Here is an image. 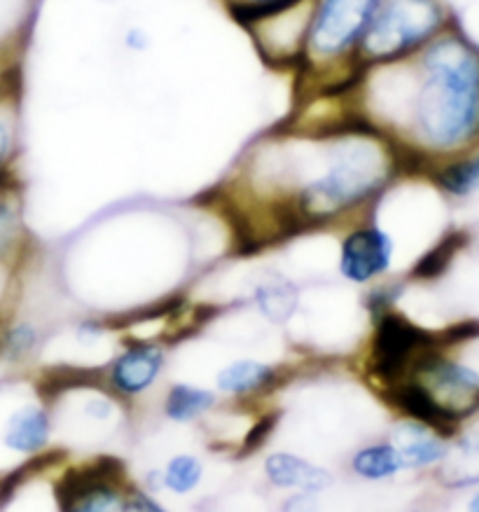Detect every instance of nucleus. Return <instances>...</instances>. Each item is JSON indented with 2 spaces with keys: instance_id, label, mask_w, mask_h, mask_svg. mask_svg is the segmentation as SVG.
Instances as JSON below:
<instances>
[{
  "instance_id": "f257e3e1",
  "label": "nucleus",
  "mask_w": 479,
  "mask_h": 512,
  "mask_svg": "<svg viewBox=\"0 0 479 512\" xmlns=\"http://www.w3.org/2000/svg\"><path fill=\"white\" fill-rule=\"evenodd\" d=\"M407 174L391 138L358 117L293 120L248 150L225 199L241 237L260 248L363 218Z\"/></svg>"
},
{
  "instance_id": "f03ea898",
  "label": "nucleus",
  "mask_w": 479,
  "mask_h": 512,
  "mask_svg": "<svg viewBox=\"0 0 479 512\" xmlns=\"http://www.w3.org/2000/svg\"><path fill=\"white\" fill-rule=\"evenodd\" d=\"M346 106L391 138L409 174H423L479 136V50L444 31L412 59L358 71Z\"/></svg>"
},
{
  "instance_id": "7ed1b4c3",
  "label": "nucleus",
  "mask_w": 479,
  "mask_h": 512,
  "mask_svg": "<svg viewBox=\"0 0 479 512\" xmlns=\"http://www.w3.org/2000/svg\"><path fill=\"white\" fill-rule=\"evenodd\" d=\"M381 0H311L302 64L295 73L302 101L344 96L358 78V47Z\"/></svg>"
},
{
  "instance_id": "20e7f679",
  "label": "nucleus",
  "mask_w": 479,
  "mask_h": 512,
  "mask_svg": "<svg viewBox=\"0 0 479 512\" xmlns=\"http://www.w3.org/2000/svg\"><path fill=\"white\" fill-rule=\"evenodd\" d=\"M447 24V10L440 0H381L360 40L358 71L412 59L447 31Z\"/></svg>"
},
{
  "instance_id": "39448f33",
  "label": "nucleus",
  "mask_w": 479,
  "mask_h": 512,
  "mask_svg": "<svg viewBox=\"0 0 479 512\" xmlns=\"http://www.w3.org/2000/svg\"><path fill=\"white\" fill-rule=\"evenodd\" d=\"M370 323L372 332L367 337L363 372L377 391L412 375L423 354L444 349L440 332L426 330L395 307L370 318Z\"/></svg>"
},
{
  "instance_id": "423d86ee",
  "label": "nucleus",
  "mask_w": 479,
  "mask_h": 512,
  "mask_svg": "<svg viewBox=\"0 0 479 512\" xmlns=\"http://www.w3.org/2000/svg\"><path fill=\"white\" fill-rule=\"evenodd\" d=\"M127 466L117 456H96L61 470L52 482L57 512H127L131 491Z\"/></svg>"
},
{
  "instance_id": "0eeeda50",
  "label": "nucleus",
  "mask_w": 479,
  "mask_h": 512,
  "mask_svg": "<svg viewBox=\"0 0 479 512\" xmlns=\"http://www.w3.org/2000/svg\"><path fill=\"white\" fill-rule=\"evenodd\" d=\"M398 241L374 209L346 225L337 244V274L351 286H374L395 267Z\"/></svg>"
},
{
  "instance_id": "6e6552de",
  "label": "nucleus",
  "mask_w": 479,
  "mask_h": 512,
  "mask_svg": "<svg viewBox=\"0 0 479 512\" xmlns=\"http://www.w3.org/2000/svg\"><path fill=\"white\" fill-rule=\"evenodd\" d=\"M3 398V391H0ZM5 410L0 412V449L17 459L29 461L43 456L52 449L54 410L43 398L38 386H33L29 396L12 393L10 400H3Z\"/></svg>"
},
{
  "instance_id": "1a4fd4ad",
  "label": "nucleus",
  "mask_w": 479,
  "mask_h": 512,
  "mask_svg": "<svg viewBox=\"0 0 479 512\" xmlns=\"http://www.w3.org/2000/svg\"><path fill=\"white\" fill-rule=\"evenodd\" d=\"M309 15L311 0H300L248 24L244 31L251 36L255 52L267 66L295 75L302 64L304 43H307Z\"/></svg>"
},
{
  "instance_id": "9d476101",
  "label": "nucleus",
  "mask_w": 479,
  "mask_h": 512,
  "mask_svg": "<svg viewBox=\"0 0 479 512\" xmlns=\"http://www.w3.org/2000/svg\"><path fill=\"white\" fill-rule=\"evenodd\" d=\"M166 347L155 339H124L122 349L103 365L101 384L122 403L148 396L166 370Z\"/></svg>"
},
{
  "instance_id": "9b49d317",
  "label": "nucleus",
  "mask_w": 479,
  "mask_h": 512,
  "mask_svg": "<svg viewBox=\"0 0 479 512\" xmlns=\"http://www.w3.org/2000/svg\"><path fill=\"white\" fill-rule=\"evenodd\" d=\"M379 393L381 398L386 400V405L391 407L393 412H398V417L426 424L428 428H433V431L444 435L447 440L454 438L458 428L463 424L456 414H451L447 407L428 391L426 384H421L419 379L414 377H407L398 384L386 386V389H381Z\"/></svg>"
},
{
  "instance_id": "f8f14e48",
  "label": "nucleus",
  "mask_w": 479,
  "mask_h": 512,
  "mask_svg": "<svg viewBox=\"0 0 479 512\" xmlns=\"http://www.w3.org/2000/svg\"><path fill=\"white\" fill-rule=\"evenodd\" d=\"M262 480L267 482V487L283 494L307 491V494L323 496L335 487L337 477L330 468L314 463L307 456L274 449L262 459Z\"/></svg>"
},
{
  "instance_id": "ddd939ff",
  "label": "nucleus",
  "mask_w": 479,
  "mask_h": 512,
  "mask_svg": "<svg viewBox=\"0 0 479 512\" xmlns=\"http://www.w3.org/2000/svg\"><path fill=\"white\" fill-rule=\"evenodd\" d=\"M386 438L398 449L407 470H433L447 459L449 440L426 424L398 417L386 433Z\"/></svg>"
},
{
  "instance_id": "4468645a",
  "label": "nucleus",
  "mask_w": 479,
  "mask_h": 512,
  "mask_svg": "<svg viewBox=\"0 0 479 512\" xmlns=\"http://www.w3.org/2000/svg\"><path fill=\"white\" fill-rule=\"evenodd\" d=\"M279 365L260 358H236L215 372V391L234 400H251L272 393L281 384Z\"/></svg>"
},
{
  "instance_id": "2eb2a0df",
  "label": "nucleus",
  "mask_w": 479,
  "mask_h": 512,
  "mask_svg": "<svg viewBox=\"0 0 479 512\" xmlns=\"http://www.w3.org/2000/svg\"><path fill=\"white\" fill-rule=\"evenodd\" d=\"M251 302L265 321L286 325L300 309V286L290 276L269 269L253 281Z\"/></svg>"
},
{
  "instance_id": "dca6fc26",
  "label": "nucleus",
  "mask_w": 479,
  "mask_h": 512,
  "mask_svg": "<svg viewBox=\"0 0 479 512\" xmlns=\"http://www.w3.org/2000/svg\"><path fill=\"white\" fill-rule=\"evenodd\" d=\"M349 473L360 482L381 484L407 473L398 449L388 438H379L360 445L349 459Z\"/></svg>"
},
{
  "instance_id": "f3484780",
  "label": "nucleus",
  "mask_w": 479,
  "mask_h": 512,
  "mask_svg": "<svg viewBox=\"0 0 479 512\" xmlns=\"http://www.w3.org/2000/svg\"><path fill=\"white\" fill-rule=\"evenodd\" d=\"M45 344V332L38 321L12 316L0 321V363L8 368L29 365Z\"/></svg>"
},
{
  "instance_id": "a211bd4d",
  "label": "nucleus",
  "mask_w": 479,
  "mask_h": 512,
  "mask_svg": "<svg viewBox=\"0 0 479 512\" xmlns=\"http://www.w3.org/2000/svg\"><path fill=\"white\" fill-rule=\"evenodd\" d=\"M220 403V393L190 382H176L166 389L162 398V417L171 424L187 426L204 419Z\"/></svg>"
},
{
  "instance_id": "6ab92c4d",
  "label": "nucleus",
  "mask_w": 479,
  "mask_h": 512,
  "mask_svg": "<svg viewBox=\"0 0 479 512\" xmlns=\"http://www.w3.org/2000/svg\"><path fill=\"white\" fill-rule=\"evenodd\" d=\"M19 110H22V94L0 99V192H19L17 159H19Z\"/></svg>"
},
{
  "instance_id": "aec40b11",
  "label": "nucleus",
  "mask_w": 479,
  "mask_h": 512,
  "mask_svg": "<svg viewBox=\"0 0 479 512\" xmlns=\"http://www.w3.org/2000/svg\"><path fill=\"white\" fill-rule=\"evenodd\" d=\"M428 181L437 190L454 199H465L479 192V152L477 155L449 157L435 162L426 171Z\"/></svg>"
},
{
  "instance_id": "412c9836",
  "label": "nucleus",
  "mask_w": 479,
  "mask_h": 512,
  "mask_svg": "<svg viewBox=\"0 0 479 512\" xmlns=\"http://www.w3.org/2000/svg\"><path fill=\"white\" fill-rule=\"evenodd\" d=\"M159 470V489L176 498H187L201 487L206 468L204 461L192 452H176Z\"/></svg>"
},
{
  "instance_id": "4be33fe9",
  "label": "nucleus",
  "mask_w": 479,
  "mask_h": 512,
  "mask_svg": "<svg viewBox=\"0 0 479 512\" xmlns=\"http://www.w3.org/2000/svg\"><path fill=\"white\" fill-rule=\"evenodd\" d=\"M26 225L19 192H0V267L24 255Z\"/></svg>"
},
{
  "instance_id": "5701e85b",
  "label": "nucleus",
  "mask_w": 479,
  "mask_h": 512,
  "mask_svg": "<svg viewBox=\"0 0 479 512\" xmlns=\"http://www.w3.org/2000/svg\"><path fill=\"white\" fill-rule=\"evenodd\" d=\"M465 244H468V234L461 230L444 234L433 248H428V251L414 262L407 276L412 281H423V283L440 279L442 274H447L451 262H454L456 255L463 251Z\"/></svg>"
},
{
  "instance_id": "b1692460",
  "label": "nucleus",
  "mask_w": 479,
  "mask_h": 512,
  "mask_svg": "<svg viewBox=\"0 0 479 512\" xmlns=\"http://www.w3.org/2000/svg\"><path fill=\"white\" fill-rule=\"evenodd\" d=\"M218 3L241 29H246L248 24L272 15L276 10L288 8V5L300 3V0H218Z\"/></svg>"
},
{
  "instance_id": "393cba45",
  "label": "nucleus",
  "mask_w": 479,
  "mask_h": 512,
  "mask_svg": "<svg viewBox=\"0 0 479 512\" xmlns=\"http://www.w3.org/2000/svg\"><path fill=\"white\" fill-rule=\"evenodd\" d=\"M22 94V57L0 54V99Z\"/></svg>"
},
{
  "instance_id": "a878e982",
  "label": "nucleus",
  "mask_w": 479,
  "mask_h": 512,
  "mask_svg": "<svg viewBox=\"0 0 479 512\" xmlns=\"http://www.w3.org/2000/svg\"><path fill=\"white\" fill-rule=\"evenodd\" d=\"M127 512H171L166 505L159 501L157 494H152L141 484H131L127 498Z\"/></svg>"
},
{
  "instance_id": "bb28decb",
  "label": "nucleus",
  "mask_w": 479,
  "mask_h": 512,
  "mask_svg": "<svg viewBox=\"0 0 479 512\" xmlns=\"http://www.w3.org/2000/svg\"><path fill=\"white\" fill-rule=\"evenodd\" d=\"M321 496L307 494V491H293L286 494L281 503V512H321Z\"/></svg>"
},
{
  "instance_id": "cd10ccee",
  "label": "nucleus",
  "mask_w": 479,
  "mask_h": 512,
  "mask_svg": "<svg viewBox=\"0 0 479 512\" xmlns=\"http://www.w3.org/2000/svg\"><path fill=\"white\" fill-rule=\"evenodd\" d=\"M150 45H152V38H150V33L143 29V26H129V29L124 31L122 47L127 52L143 54V52L150 50Z\"/></svg>"
},
{
  "instance_id": "c85d7f7f",
  "label": "nucleus",
  "mask_w": 479,
  "mask_h": 512,
  "mask_svg": "<svg viewBox=\"0 0 479 512\" xmlns=\"http://www.w3.org/2000/svg\"><path fill=\"white\" fill-rule=\"evenodd\" d=\"M468 512H479V489L475 491V494L470 496V501H468Z\"/></svg>"
}]
</instances>
